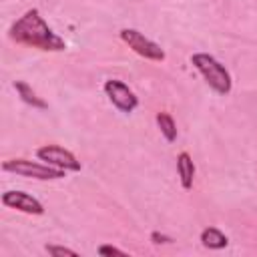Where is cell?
<instances>
[{"instance_id":"cell-5","label":"cell","mask_w":257,"mask_h":257,"mask_svg":"<svg viewBox=\"0 0 257 257\" xmlns=\"http://www.w3.org/2000/svg\"><path fill=\"white\" fill-rule=\"evenodd\" d=\"M36 157L44 161L46 165L62 169V171H72V173L80 171V161L74 157V153H70L68 149L60 145H44L36 151Z\"/></svg>"},{"instance_id":"cell-2","label":"cell","mask_w":257,"mask_h":257,"mask_svg":"<svg viewBox=\"0 0 257 257\" xmlns=\"http://www.w3.org/2000/svg\"><path fill=\"white\" fill-rule=\"evenodd\" d=\"M191 64L199 70V74L205 78V82L221 96L229 94L233 88V78L225 64H221L213 54L209 52H195L191 56Z\"/></svg>"},{"instance_id":"cell-6","label":"cell","mask_w":257,"mask_h":257,"mask_svg":"<svg viewBox=\"0 0 257 257\" xmlns=\"http://www.w3.org/2000/svg\"><path fill=\"white\" fill-rule=\"evenodd\" d=\"M104 94L108 96V100L112 102L114 108H118L120 112H133L137 106H139V96L122 82V80H116V78H108L104 82Z\"/></svg>"},{"instance_id":"cell-10","label":"cell","mask_w":257,"mask_h":257,"mask_svg":"<svg viewBox=\"0 0 257 257\" xmlns=\"http://www.w3.org/2000/svg\"><path fill=\"white\" fill-rule=\"evenodd\" d=\"M201 243L207 249H225L229 245V239L223 231H219L217 227H205L201 231Z\"/></svg>"},{"instance_id":"cell-1","label":"cell","mask_w":257,"mask_h":257,"mask_svg":"<svg viewBox=\"0 0 257 257\" xmlns=\"http://www.w3.org/2000/svg\"><path fill=\"white\" fill-rule=\"evenodd\" d=\"M8 36L12 42L38 48L44 52H62L66 50V42L46 24L38 8H28L18 20L12 22Z\"/></svg>"},{"instance_id":"cell-3","label":"cell","mask_w":257,"mask_h":257,"mask_svg":"<svg viewBox=\"0 0 257 257\" xmlns=\"http://www.w3.org/2000/svg\"><path fill=\"white\" fill-rule=\"evenodd\" d=\"M2 169L6 173H14L18 177H28V179H38V181H56L64 179L66 171L50 167L46 163H36L28 159H10L2 163Z\"/></svg>"},{"instance_id":"cell-8","label":"cell","mask_w":257,"mask_h":257,"mask_svg":"<svg viewBox=\"0 0 257 257\" xmlns=\"http://www.w3.org/2000/svg\"><path fill=\"white\" fill-rule=\"evenodd\" d=\"M177 173H179V179H181V187L183 189H193V181H195V163H193V157L183 151L177 155Z\"/></svg>"},{"instance_id":"cell-7","label":"cell","mask_w":257,"mask_h":257,"mask_svg":"<svg viewBox=\"0 0 257 257\" xmlns=\"http://www.w3.org/2000/svg\"><path fill=\"white\" fill-rule=\"evenodd\" d=\"M2 203L10 209L22 211L26 215H42L44 213V205L34 199L32 195L24 193V191H6L2 193Z\"/></svg>"},{"instance_id":"cell-14","label":"cell","mask_w":257,"mask_h":257,"mask_svg":"<svg viewBox=\"0 0 257 257\" xmlns=\"http://www.w3.org/2000/svg\"><path fill=\"white\" fill-rule=\"evenodd\" d=\"M151 241L155 245H167V243H173V237H169L165 233H159V231H153L151 233Z\"/></svg>"},{"instance_id":"cell-11","label":"cell","mask_w":257,"mask_h":257,"mask_svg":"<svg viewBox=\"0 0 257 257\" xmlns=\"http://www.w3.org/2000/svg\"><path fill=\"white\" fill-rule=\"evenodd\" d=\"M155 118H157V124H159V128H161V135L165 137V141L173 143V141L177 139V124H175V118H173L169 112H165V110L157 112Z\"/></svg>"},{"instance_id":"cell-13","label":"cell","mask_w":257,"mask_h":257,"mask_svg":"<svg viewBox=\"0 0 257 257\" xmlns=\"http://www.w3.org/2000/svg\"><path fill=\"white\" fill-rule=\"evenodd\" d=\"M98 255H118V257H126V253L118 247H112V245H100L98 247Z\"/></svg>"},{"instance_id":"cell-9","label":"cell","mask_w":257,"mask_h":257,"mask_svg":"<svg viewBox=\"0 0 257 257\" xmlns=\"http://www.w3.org/2000/svg\"><path fill=\"white\" fill-rule=\"evenodd\" d=\"M14 90L18 92L20 100H22V102H26L28 106L38 108V110L48 108L46 100H44L42 96H38V94H36V90H34V88H32L28 82H24V80H14Z\"/></svg>"},{"instance_id":"cell-4","label":"cell","mask_w":257,"mask_h":257,"mask_svg":"<svg viewBox=\"0 0 257 257\" xmlns=\"http://www.w3.org/2000/svg\"><path fill=\"white\" fill-rule=\"evenodd\" d=\"M118 34H120V40H122L133 52H137V54L143 56V58L153 60V62H163V60L167 58L165 50H163L155 40L147 38L143 32H139V30H135V28H122Z\"/></svg>"},{"instance_id":"cell-12","label":"cell","mask_w":257,"mask_h":257,"mask_svg":"<svg viewBox=\"0 0 257 257\" xmlns=\"http://www.w3.org/2000/svg\"><path fill=\"white\" fill-rule=\"evenodd\" d=\"M48 255H70V257H76L78 253L74 249H68V247H62V245H46L44 247Z\"/></svg>"}]
</instances>
